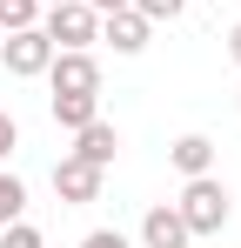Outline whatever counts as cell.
I'll use <instances>...</instances> for the list:
<instances>
[{"instance_id":"cell-5","label":"cell","mask_w":241,"mask_h":248,"mask_svg":"<svg viewBox=\"0 0 241 248\" xmlns=\"http://www.w3.org/2000/svg\"><path fill=\"white\" fill-rule=\"evenodd\" d=\"M101 181H107V168L80 161V155H60V161H54V195H60L67 208H87V202H101Z\"/></svg>"},{"instance_id":"cell-19","label":"cell","mask_w":241,"mask_h":248,"mask_svg":"<svg viewBox=\"0 0 241 248\" xmlns=\"http://www.w3.org/2000/svg\"><path fill=\"white\" fill-rule=\"evenodd\" d=\"M47 7H60V0H40V14H47Z\"/></svg>"},{"instance_id":"cell-9","label":"cell","mask_w":241,"mask_h":248,"mask_svg":"<svg viewBox=\"0 0 241 248\" xmlns=\"http://www.w3.org/2000/svg\"><path fill=\"white\" fill-rule=\"evenodd\" d=\"M47 114H54V127H87V121H101V94H47Z\"/></svg>"},{"instance_id":"cell-15","label":"cell","mask_w":241,"mask_h":248,"mask_svg":"<svg viewBox=\"0 0 241 248\" xmlns=\"http://www.w3.org/2000/svg\"><path fill=\"white\" fill-rule=\"evenodd\" d=\"M80 248H134L120 228H94V235H80Z\"/></svg>"},{"instance_id":"cell-6","label":"cell","mask_w":241,"mask_h":248,"mask_svg":"<svg viewBox=\"0 0 241 248\" xmlns=\"http://www.w3.org/2000/svg\"><path fill=\"white\" fill-rule=\"evenodd\" d=\"M154 34V20L148 14H134V7H120V14H101V41L114 47V54H141Z\"/></svg>"},{"instance_id":"cell-14","label":"cell","mask_w":241,"mask_h":248,"mask_svg":"<svg viewBox=\"0 0 241 248\" xmlns=\"http://www.w3.org/2000/svg\"><path fill=\"white\" fill-rule=\"evenodd\" d=\"M134 14H148V20H181V14H188V0H134Z\"/></svg>"},{"instance_id":"cell-17","label":"cell","mask_w":241,"mask_h":248,"mask_svg":"<svg viewBox=\"0 0 241 248\" xmlns=\"http://www.w3.org/2000/svg\"><path fill=\"white\" fill-rule=\"evenodd\" d=\"M221 47H228V61H235V67H241V20H235V27H228V41H221Z\"/></svg>"},{"instance_id":"cell-13","label":"cell","mask_w":241,"mask_h":248,"mask_svg":"<svg viewBox=\"0 0 241 248\" xmlns=\"http://www.w3.org/2000/svg\"><path fill=\"white\" fill-rule=\"evenodd\" d=\"M0 248H47V235L20 215V221H7V228H0Z\"/></svg>"},{"instance_id":"cell-20","label":"cell","mask_w":241,"mask_h":248,"mask_svg":"<svg viewBox=\"0 0 241 248\" xmlns=\"http://www.w3.org/2000/svg\"><path fill=\"white\" fill-rule=\"evenodd\" d=\"M235 108H241V94H235Z\"/></svg>"},{"instance_id":"cell-1","label":"cell","mask_w":241,"mask_h":248,"mask_svg":"<svg viewBox=\"0 0 241 248\" xmlns=\"http://www.w3.org/2000/svg\"><path fill=\"white\" fill-rule=\"evenodd\" d=\"M174 208H181L188 235H221V228L235 221V195H228V181H221V174H188Z\"/></svg>"},{"instance_id":"cell-12","label":"cell","mask_w":241,"mask_h":248,"mask_svg":"<svg viewBox=\"0 0 241 248\" xmlns=\"http://www.w3.org/2000/svg\"><path fill=\"white\" fill-rule=\"evenodd\" d=\"M14 27H40V0H0V34Z\"/></svg>"},{"instance_id":"cell-3","label":"cell","mask_w":241,"mask_h":248,"mask_svg":"<svg viewBox=\"0 0 241 248\" xmlns=\"http://www.w3.org/2000/svg\"><path fill=\"white\" fill-rule=\"evenodd\" d=\"M40 81L54 94H101V61H94V47H54Z\"/></svg>"},{"instance_id":"cell-8","label":"cell","mask_w":241,"mask_h":248,"mask_svg":"<svg viewBox=\"0 0 241 248\" xmlns=\"http://www.w3.org/2000/svg\"><path fill=\"white\" fill-rule=\"evenodd\" d=\"M67 155H80V161H94V168H114V155H120V127L114 121H87V127H74V148Z\"/></svg>"},{"instance_id":"cell-2","label":"cell","mask_w":241,"mask_h":248,"mask_svg":"<svg viewBox=\"0 0 241 248\" xmlns=\"http://www.w3.org/2000/svg\"><path fill=\"white\" fill-rule=\"evenodd\" d=\"M40 34H47L54 47H94L101 41V14H94L87 0H60V7L40 14Z\"/></svg>"},{"instance_id":"cell-18","label":"cell","mask_w":241,"mask_h":248,"mask_svg":"<svg viewBox=\"0 0 241 248\" xmlns=\"http://www.w3.org/2000/svg\"><path fill=\"white\" fill-rule=\"evenodd\" d=\"M94 14H120V7H134V0H87Z\"/></svg>"},{"instance_id":"cell-7","label":"cell","mask_w":241,"mask_h":248,"mask_svg":"<svg viewBox=\"0 0 241 248\" xmlns=\"http://www.w3.org/2000/svg\"><path fill=\"white\" fill-rule=\"evenodd\" d=\"M195 235H188V221H181V208L174 202H161L141 215V248H188Z\"/></svg>"},{"instance_id":"cell-16","label":"cell","mask_w":241,"mask_h":248,"mask_svg":"<svg viewBox=\"0 0 241 248\" xmlns=\"http://www.w3.org/2000/svg\"><path fill=\"white\" fill-rule=\"evenodd\" d=\"M14 148H20V127H14V114H7V108H0V161H7V155H14Z\"/></svg>"},{"instance_id":"cell-11","label":"cell","mask_w":241,"mask_h":248,"mask_svg":"<svg viewBox=\"0 0 241 248\" xmlns=\"http://www.w3.org/2000/svg\"><path fill=\"white\" fill-rule=\"evenodd\" d=\"M20 215H27V181H20L14 168H0V228L20 221Z\"/></svg>"},{"instance_id":"cell-4","label":"cell","mask_w":241,"mask_h":248,"mask_svg":"<svg viewBox=\"0 0 241 248\" xmlns=\"http://www.w3.org/2000/svg\"><path fill=\"white\" fill-rule=\"evenodd\" d=\"M0 61H7L14 81H40L47 61H54V41H47L40 27H14V34H0Z\"/></svg>"},{"instance_id":"cell-10","label":"cell","mask_w":241,"mask_h":248,"mask_svg":"<svg viewBox=\"0 0 241 248\" xmlns=\"http://www.w3.org/2000/svg\"><path fill=\"white\" fill-rule=\"evenodd\" d=\"M167 161H174L181 181H188V174H214V141H208V134H181V141L167 148Z\"/></svg>"}]
</instances>
